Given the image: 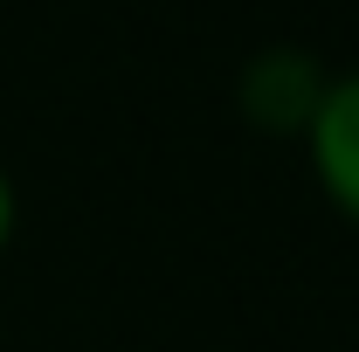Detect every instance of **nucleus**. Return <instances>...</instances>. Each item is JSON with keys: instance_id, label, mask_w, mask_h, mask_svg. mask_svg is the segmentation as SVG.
I'll return each mask as SVG.
<instances>
[{"instance_id": "1", "label": "nucleus", "mask_w": 359, "mask_h": 352, "mask_svg": "<svg viewBox=\"0 0 359 352\" xmlns=\"http://www.w3.org/2000/svg\"><path fill=\"white\" fill-rule=\"evenodd\" d=\"M297 145L311 159V180L325 194V208L359 228V69H339L325 83V97H318V111H311Z\"/></svg>"}, {"instance_id": "2", "label": "nucleus", "mask_w": 359, "mask_h": 352, "mask_svg": "<svg viewBox=\"0 0 359 352\" xmlns=\"http://www.w3.org/2000/svg\"><path fill=\"white\" fill-rule=\"evenodd\" d=\"M332 83V69H318L304 48H263L249 69H242V83H235V104H242V118L269 138H304L311 125L318 97Z\"/></svg>"}, {"instance_id": "3", "label": "nucleus", "mask_w": 359, "mask_h": 352, "mask_svg": "<svg viewBox=\"0 0 359 352\" xmlns=\"http://www.w3.org/2000/svg\"><path fill=\"white\" fill-rule=\"evenodd\" d=\"M14 228H21V194H14V173L0 166V256L14 249Z\"/></svg>"}]
</instances>
